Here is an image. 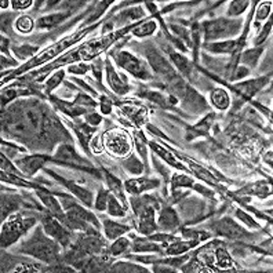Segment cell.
<instances>
[{
    "instance_id": "6da1fadb",
    "label": "cell",
    "mask_w": 273,
    "mask_h": 273,
    "mask_svg": "<svg viewBox=\"0 0 273 273\" xmlns=\"http://www.w3.org/2000/svg\"><path fill=\"white\" fill-rule=\"evenodd\" d=\"M21 251L48 264L54 262L58 257L57 243L44 236L40 229L36 230L35 235L21 247Z\"/></svg>"
},
{
    "instance_id": "7a4b0ae2",
    "label": "cell",
    "mask_w": 273,
    "mask_h": 273,
    "mask_svg": "<svg viewBox=\"0 0 273 273\" xmlns=\"http://www.w3.org/2000/svg\"><path fill=\"white\" fill-rule=\"evenodd\" d=\"M168 88L171 91L170 96L177 98V101H182L192 112L199 113L207 108L204 97H201L195 88H192L184 79H181L177 75L170 79Z\"/></svg>"
},
{
    "instance_id": "3957f363",
    "label": "cell",
    "mask_w": 273,
    "mask_h": 273,
    "mask_svg": "<svg viewBox=\"0 0 273 273\" xmlns=\"http://www.w3.org/2000/svg\"><path fill=\"white\" fill-rule=\"evenodd\" d=\"M35 222L36 220L34 217H24L22 214H14L9 217V220L6 221L2 228V247L6 249L15 243L35 225Z\"/></svg>"
},
{
    "instance_id": "277c9868",
    "label": "cell",
    "mask_w": 273,
    "mask_h": 273,
    "mask_svg": "<svg viewBox=\"0 0 273 273\" xmlns=\"http://www.w3.org/2000/svg\"><path fill=\"white\" fill-rule=\"evenodd\" d=\"M240 25H241L240 19L217 18L203 22L201 28L204 31L206 43H211L214 40L236 36L240 32Z\"/></svg>"
},
{
    "instance_id": "5b68a950",
    "label": "cell",
    "mask_w": 273,
    "mask_h": 273,
    "mask_svg": "<svg viewBox=\"0 0 273 273\" xmlns=\"http://www.w3.org/2000/svg\"><path fill=\"white\" fill-rule=\"evenodd\" d=\"M91 28L94 29V26H91ZM91 28L84 29V31H82V32H77V34L71 35V36H68V38H64L61 42H58V43H55L54 46H51V47H48V50L43 51L42 54H39L38 57H35L31 63L25 64L24 67L19 69V72H25V71H28V69H31V68L36 67V65H42V64L47 63L48 59H53V58H55L58 54L65 51L67 48H69L71 46H73V44L76 43V42H79V40L84 36V35L88 34Z\"/></svg>"
},
{
    "instance_id": "8992f818",
    "label": "cell",
    "mask_w": 273,
    "mask_h": 273,
    "mask_svg": "<svg viewBox=\"0 0 273 273\" xmlns=\"http://www.w3.org/2000/svg\"><path fill=\"white\" fill-rule=\"evenodd\" d=\"M102 145L112 156L126 158L131 150V139L125 130L112 129L102 135Z\"/></svg>"
},
{
    "instance_id": "52a82bcc",
    "label": "cell",
    "mask_w": 273,
    "mask_h": 273,
    "mask_svg": "<svg viewBox=\"0 0 273 273\" xmlns=\"http://www.w3.org/2000/svg\"><path fill=\"white\" fill-rule=\"evenodd\" d=\"M115 61L122 69H125V71L131 73L133 76L138 77L141 80H149L152 77L149 64L145 63L144 59H139L138 57H135L134 54L129 53V51L116 53Z\"/></svg>"
},
{
    "instance_id": "ba28073f",
    "label": "cell",
    "mask_w": 273,
    "mask_h": 273,
    "mask_svg": "<svg viewBox=\"0 0 273 273\" xmlns=\"http://www.w3.org/2000/svg\"><path fill=\"white\" fill-rule=\"evenodd\" d=\"M53 160L55 162H59V163L67 164V166H71V167L75 168H82L84 170L86 167H90V163L86 162V160H83L77 152L75 150L72 145L69 144H63L59 145L57 149V152L54 154Z\"/></svg>"
},
{
    "instance_id": "9c48e42d",
    "label": "cell",
    "mask_w": 273,
    "mask_h": 273,
    "mask_svg": "<svg viewBox=\"0 0 273 273\" xmlns=\"http://www.w3.org/2000/svg\"><path fill=\"white\" fill-rule=\"evenodd\" d=\"M213 229L216 232L217 235L224 236V237H228V239L233 240H240L249 237L250 233L246 229H243L241 226L237 225L235 221L232 218H222V220L217 221L216 224L213 225Z\"/></svg>"
},
{
    "instance_id": "30bf717a",
    "label": "cell",
    "mask_w": 273,
    "mask_h": 273,
    "mask_svg": "<svg viewBox=\"0 0 273 273\" xmlns=\"http://www.w3.org/2000/svg\"><path fill=\"white\" fill-rule=\"evenodd\" d=\"M43 229L47 236H51L54 240L59 241L64 247H67L71 240V232L64 226V224L55 217L48 216L43 218Z\"/></svg>"
},
{
    "instance_id": "8fae6325",
    "label": "cell",
    "mask_w": 273,
    "mask_h": 273,
    "mask_svg": "<svg viewBox=\"0 0 273 273\" xmlns=\"http://www.w3.org/2000/svg\"><path fill=\"white\" fill-rule=\"evenodd\" d=\"M50 160H53V159L48 158V156H44V155H32V156H25L22 159H17V160H14V163L24 175L34 177L35 174L38 173L39 170L43 167L47 162H50Z\"/></svg>"
},
{
    "instance_id": "7c38bea8",
    "label": "cell",
    "mask_w": 273,
    "mask_h": 273,
    "mask_svg": "<svg viewBox=\"0 0 273 273\" xmlns=\"http://www.w3.org/2000/svg\"><path fill=\"white\" fill-rule=\"evenodd\" d=\"M146 58H148V64L150 69H154L156 73L168 77V79L175 76V71H174L173 65L170 64V61H167L162 54L158 53L154 47L146 50Z\"/></svg>"
},
{
    "instance_id": "4fadbf2b",
    "label": "cell",
    "mask_w": 273,
    "mask_h": 273,
    "mask_svg": "<svg viewBox=\"0 0 273 273\" xmlns=\"http://www.w3.org/2000/svg\"><path fill=\"white\" fill-rule=\"evenodd\" d=\"M105 72H106V82L110 86V88L117 93V94H127L130 90L129 80L126 75H119L116 72L115 68L112 65L109 59L105 61Z\"/></svg>"
},
{
    "instance_id": "5bb4252c",
    "label": "cell",
    "mask_w": 273,
    "mask_h": 273,
    "mask_svg": "<svg viewBox=\"0 0 273 273\" xmlns=\"http://www.w3.org/2000/svg\"><path fill=\"white\" fill-rule=\"evenodd\" d=\"M36 195L40 197V200L44 204V207L50 211V214L55 217L57 220H59L65 225V221H67V216L63 213V207L59 204V200H57V197L51 195L50 192L43 189V188H38Z\"/></svg>"
},
{
    "instance_id": "9a60e30c",
    "label": "cell",
    "mask_w": 273,
    "mask_h": 273,
    "mask_svg": "<svg viewBox=\"0 0 273 273\" xmlns=\"http://www.w3.org/2000/svg\"><path fill=\"white\" fill-rule=\"evenodd\" d=\"M46 173L50 174L51 177L55 178L58 182H61L64 187L67 188L68 191L72 192L73 195H75L79 200H82L87 207H93V193H91V192H88L87 189H84V188L79 187V185H76L75 182L68 181V179H65V178L59 177L58 174H55L54 171H51V170H48V168L46 170Z\"/></svg>"
},
{
    "instance_id": "2e32d148",
    "label": "cell",
    "mask_w": 273,
    "mask_h": 273,
    "mask_svg": "<svg viewBox=\"0 0 273 273\" xmlns=\"http://www.w3.org/2000/svg\"><path fill=\"white\" fill-rule=\"evenodd\" d=\"M269 80H270V75H269V76L258 77V79H253V80H247V82L236 83L232 88L239 91L240 94H243L246 98H251V97L255 96Z\"/></svg>"
},
{
    "instance_id": "e0dca14e",
    "label": "cell",
    "mask_w": 273,
    "mask_h": 273,
    "mask_svg": "<svg viewBox=\"0 0 273 273\" xmlns=\"http://www.w3.org/2000/svg\"><path fill=\"white\" fill-rule=\"evenodd\" d=\"M159 229L164 230V232H173V230L179 228V218L178 214L174 211L171 207H164L160 211L158 220Z\"/></svg>"
},
{
    "instance_id": "ac0fdd59",
    "label": "cell",
    "mask_w": 273,
    "mask_h": 273,
    "mask_svg": "<svg viewBox=\"0 0 273 273\" xmlns=\"http://www.w3.org/2000/svg\"><path fill=\"white\" fill-rule=\"evenodd\" d=\"M160 185L159 179H149V178H137V179H129L125 182V189L130 195H137L142 193L149 189H155Z\"/></svg>"
},
{
    "instance_id": "d6986e66",
    "label": "cell",
    "mask_w": 273,
    "mask_h": 273,
    "mask_svg": "<svg viewBox=\"0 0 273 273\" xmlns=\"http://www.w3.org/2000/svg\"><path fill=\"white\" fill-rule=\"evenodd\" d=\"M243 44V40H235V39H226L222 42H211V43L204 44V48L207 51L214 54H230L235 53L239 50Z\"/></svg>"
},
{
    "instance_id": "ffe728a7",
    "label": "cell",
    "mask_w": 273,
    "mask_h": 273,
    "mask_svg": "<svg viewBox=\"0 0 273 273\" xmlns=\"http://www.w3.org/2000/svg\"><path fill=\"white\" fill-rule=\"evenodd\" d=\"M214 119H216V115H214V113H208V115H207L206 117H203L197 125L192 126V127H188L187 130L188 141H192V139L197 138V137H206V135H208Z\"/></svg>"
},
{
    "instance_id": "44dd1931",
    "label": "cell",
    "mask_w": 273,
    "mask_h": 273,
    "mask_svg": "<svg viewBox=\"0 0 273 273\" xmlns=\"http://www.w3.org/2000/svg\"><path fill=\"white\" fill-rule=\"evenodd\" d=\"M139 97L146 98L148 101L154 102L156 105L162 106V108H171V106L175 105L178 102L177 98H174L173 96H164L163 93H160V91H141V93H139Z\"/></svg>"
},
{
    "instance_id": "7402d4cb",
    "label": "cell",
    "mask_w": 273,
    "mask_h": 273,
    "mask_svg": "<svg viewBox=\"0 0 273 273\" xmlns=\"http://www.w3.org/2000/svg\"><path fill=\"white\" fill-rule=\"evenodd\" d=\"M50 101L53 102L55 108H58L63 113L71 116V117H77V116L86 115L87 113V109H84L82 106L76 105V104H73V102L72 104H71V102H65V101L63 100H58L55 97H50Z\"/></svg>"
},
{
    "instance_id": "603a6c76",
    "label": "cell",
    "mask_w": 273,
    "mask_h": 273,
    "mask_svg": "<svg viewBox=\"0 0 273 273\" xmlns=\"http://www.w3.org/2000/svg\"><path fill=\"white\" fill-rule=\"evenodd\" d=\"M120 109L123 112V115L127 116L133 123L139 125L142 123L146 117V109L141 105H134V104H126V105H120Z\"/></svg>"
},
{
    "instance_id": "cb8c5ba5",
    "label": "cell",
    "mask_w": 273,
    "mask_h": 273,
    "mask_svg": "<svg viewBox=\"0 0 273 273\" xmlns=\"http://www.w3.org/2000/svg\"><path fill=\"white\" fill-rule=\"evenodd\" d=\"M75 130V134L77 135V138L80 141V144H82V148L84 149V152L86 154L90 155V150H88V141L93 137V133H94V130L93 129V126H88L87 123H82V125H71Z\"/></svg>"
},
{
    "instance_id": "d4e9b609",
    "label": "cell",
    "mask_w": 273,
    "mask_h": 273,
    "mask_svg": "<svg viewBox=\"0 0 273 273\" xmlns=\"http://www.w3.org/2000/svg\"><path fill=\"white\" fill-rule=\"evenodd\" d=\"M210 102L211 105L220 110H225L229 108L230 98L228 91L224 88H214L210 93Z\"/></svg>"
},
{
    "instance_id": "484cf974",
    "label": "cell",
    "mask_w": 273,
    "mask_h": 273,
    "mask_svg": "<svg viewBox=\"0 0 273 273\" xmlns=\"http://www.w3.org/2000/svg\"><path fill=\"white\" fill-rule=\"evenodd\" d=\"M21 203H22V200H21L18 196L3 193V195H2V218L5 220L11 213L18 210Z\"/></svg>"
},
{
    "instance_id": "4316f807",
    "label": "cell",
    "mask_w": 273,
    "mask_h": 273,
    "mask_svg": "<svg viewBox=\"0 0 273 273\" xmlns=\"http://www.w3.org/2000/svg\"><path fill=\"white\" fill-rule=\"evenodd\" d=\"M149 146L152 148V150H154L155 154H158L159 156L163 159L166 163L170 164V166H173V167L178 168V170H184V171H191V170H188L185 166H182V164L178 162L177 159L174 158L173 155L170 154L168 150H166L162 145L156 144V142H149Z\"/></svg>"
},
{
    "instance_id": "83f0119b",
    "label": "cell",
    "mask_w": 273,
    "mask_h": 273,
    "mask_svg": "<svg viewBox=\"0 0 273 273\" xmlns=\"http://www.w3.org/2000/svg\"><path fill=\"white\" fill-rule=\"evenodd\" d=\"M129 230L130 226L127 225H122V224H117L115 221L110 220L104 221V232H105V236L109 240H116L122 235H125L126 232H129Z\"/></svg>"
},
{
    "instance_id": "f1b7e54d",
    "label": "cell",
    "mask_w": 273,
    "mask_h": 273,
    "mask_svg": "<svg viewBox=\"0 0 273 273\" xmlns=\"http://www.w3.org/2000/svg\"><path fill=\"white\" fill-rule=\"evenodd\" d=\"M69 15L65 14V13H55V14L44 15V17H40V18L36 21V26L39 29H51L54 26H57L58 24H61L64 19L68 18Z\"/></svg>"
},
{
    "instance_id": "f546056e",
    "label": "cell",
    "mask_w": 273,
    "mask_h": 273,
    "mask_svg": "<svg viewBox=\"0 0 273 273\" xmlns=\"http://www.w3.org/2000/svg\"><path fill=\"white\" fill-rule=\"evenodd\" d=\"M133 251L135 253H162V247L158 243H154L150 239H138L133 243Z\"/></svg>"
},
{
    "instance_id": "4dcf8cb0",
    "label": "cell",
    "mask_w": 273,
    "mask_h": 273,
    "mask_svg": "<svg viewBox=\"0 0 273 273\" xmlns=\"http://www.w3.org/2000/svg\"><path fill=\"white\" fill-rule=\"evenodd\" d=\"M199 241L197 240L189 239L188 241H181V240H175L171 245L168 246L167 254L168 255H181L184 253H187L188 250L193 249Z\"/></svg>"
},
{
    "instance_id": "1f68e13d",
    "label": "cell",
    "mask_w": 273,
    "mask_h": 273,
    "mask_svg": "<svg viewBox=\"0 0 273 273\" xmlns=\"http://www.w3.org/2000/svg\"><path fill=\"white\" fill-rule=\"evenodd\" d=\"M184 160H187L188 164H189L191 173L196 174L197 177L200 178V179L208 182V184H211V185H217L216 177H214V175H211L208 170H206V168H203L200 166V164L195 163V162H192V160H189V159H184Z\"/></svg>"
},
{
    "instance_id": "d6a6232c",
    "label": "cell",
    "mask_w": 273,
    "mask_h": 273,
    "mask_svg": "<svg viewBox=\"0 0 273 273\" xmlns=\"http://www.w3.org/2000/svg\"><path fill=\"white\" fill-rule=\"evenodd\" d=\"M170 58H171L173 64L178 68V71H179L184 76H191L192 64L189 59H187V58L181 55V54L174 53V51L170 53Z\"/></svg>"
},
{
    "instance_id": "836d02e7",
    "label": "cell",
    "mask_w": 273,
    "mask_h": 273,
    "mask_svg": "<svg viewBox=\"0 0 273 273\" xmlns=\"http://www.w3.org/2000/svg\"><path fill=\"white\" fill-rule=\"evenodd\" d=\"M145 15V13L142 11L141 7H134V9H130L123 11L122 14L117 15L116 18V22L117 24H127V22H133V21H137V19L142 18Z\"/></svg>"
},
{
    "instance_id": "e575fe53",
    "label": "cell",
    "mask_w": 273,
    "mask_h": 273,
    "mask_svg": "<svg viewBox=\"0 0 273 273\" xmlns=\"http://www.w3.org/2000/svg\"><path fill=\"white\" fill-rule=\"evenodd\" d=\"M264 51V48H250V50H246L245 53L241 54V63L247 65V67L254 68L257 64H258V59L261 57V54Z\"/></svg>"
},
{
    "instance_id": "d590c367",
    "label": "cell",
    "mask_w": 273,
    "mask_h": 273,
    "mask_svg": "<svg viewBox=\"0 0 273 273\" xmlns=\"http://www.w3.org/2000/svg\"><path fill=\"white\" fill-rule=\"evenodd\" d=\"M104 174H105L106 184H108L110 192H112L115 196L120 197V199L123 200V203L126 204V197H125V195H123V187H122V182H120L116 177H113L112 174L108 173V171H105Z\"/></svg>"
},
{
    "instance_id": "8d00e7d4",
    "label": "cell",
    "mask_w": 273,
    "mask_h": 273,
    "mask_svg": "<svg viewBox=\"0 0 273 273\" xmlns=\"http://www.w3.org/2000/svg\"><path fill=\"white\" fill-rule=\"evenodd\" d=\"M158 28V24L155 19H149L142 25H139L137 28L133 29V35L135 38H145V36H150Z\"/></svg>"
},
{
    "instance_id": "74e56055",
    "label": "cell",
    "mask_w": 273,
    "mask_h": 273,
    "mask_svg": "<svg viewBox=\"0 0 273 273\" xmlns=\"http://www.w3.org/2000/svg\"><path fill=\"white\" fill-rule=\"evenodd\" d=\"M106 211H108V214L112 217H125L126 214L125 207L122 206L119 201H117V199H116V196L113 193H109Z\"/></svg>"
},
{
    "instance_id": "f35d334b",
    "label": "cell",
    "mask_w": 273,
    "mask_h": 273,
    "mask_svg": "<svg viewBox=\"0 0 273 273\" xmlns=\"http://www.w3.org/2000/svg\"><path fill=\"white\" fill-rule=\"evenodd\" d=\"M171 192H175L177 188H192L195 185V181L192 179L191 177L188 175H184V174H173V178H171Z\"/></svg>"
},
{
    "instance_id": "ab89813d",
    "label": "cell",
    "mask_w": 273,
    "mask_h": 273,
    "mask_svg": "<svg viewBox=\"0 0 273 273\" xmlns=\"http://www.w3.org/2000/svg\"><path fill=\"white\" fill-rule=\"evenodd\" d=\"M112 272H148V269H145V266L141 265L130 264V262H117L112 266Z\"/></svg>"
},
{
    "instance_id": "60d3db41",
    "label": "cell",
    "mask_w": 273,
    "mask_h": 273,
    "mask_svg": "<svg viewBox=\"0 0 273 273\" xmlns=\"http://www.w3.org/2000/svg\"><path fill=\"white\" fill-rule=\"evenodd\" d=\"M125 167L131 175H141L144 171V164L141 163L135 156H130L129 159H126Z\"/></svg>"
},
{
    "instance_id": "b9f144b4",
    "label": "cell",
    "mask_w": 273,
    "mask_h": 273,
    "mask_svg": "<svg viewBox=\"0 0 273 273\" xmlns=\"http://www.w3.org/2000/svg\"><path fill=\"white\" fill-rule=\"evenodd\" d=\"M249 2L247 0H237V2H232L226 10V15L228 17H236L240 15L241 13H245L246 10L249 9Z\"/></svg>"
},
{
    "instance_id": "7bdbcfd3",
    "label": "cell",
    "mask_w": 273,
    "mask_h": 273,
    "mask_svg": "<svg viewBox=\"0 0 273 273\" xmlns=\"http://www.w3.org/2000/svg\"><path fill=\"white\" fill-rule=\"evenodd\" d=\"M35 26L34 19L31 18L29 15H21L15 21V28L17 31H19L21 34H29Z\"/></svg>"
},
{
    "instance_id": "ee69618b",
    "label": "cell",
    "mask_w": 273,
    "mask_h": 273,
    "mask_svg": "<svg viewBox=\"0 0 273 273\" xmlns=\"http://www.w3.org/2000/svg\"><path fill=\"white\" fill-rule=\"evenodd\" d=\"M24 94H29L28 90H19V88H15V86L9 87L2 93V105H7L10 101H13L18 96H24Z\"/></svg>"
},
{
    "instance_id": "f6af8a7d",
    "label": "cell",
    "mask_w": 273,
    "mask_h": 273,
    "mask_svg": "<svg viewBox=\"0 0 273 273\" xmlns=\"http://www.w3.org/2000/svg\"><path fill=\"white\" fill-rule=\"evenodd\" d=\"M130 247V240L127 237H117L113 240V243L110 246V254L120 255L126 253V250Z\"/></svg>"
},
{
    "instance_id": "bcb514c9",
    "label": "cell",
    "mask_w": 273,
    "mask_h": 273,
    "mask_svg": "<svg viewBox=\"0 0 273 273\" xmlns=\"http://www.w3.org/2000/svg\"><path fill=\"white\" fill-rule=\"evenodd\" d=\"M214 257H216V264L220 268L225 269L228 266H233V262H232V259H230L229 254L226 253L225 249H217Z\"/></svg>"
},
{
    "instance_id": "7dc6e473",
    "label": "cell",
    "mask_w": 273,
    "mask_h": 273,
    "mask_svg": "<svg viewBox=\"0 0 273 273\" xmlns=\"http://www.w3.org/2000/svg\"><path fill=\"white\" fill-rule=\"evenodd\" d=\"M134 142L135 146H137V150L138 154L142 156V159L145 160V163H148V154H146V146H148V142H146V138L141 133H135L134 134Z\"/></svg>"
},
{
    "instance_id": "c3c4849f",
    "label": "cell",
    "mask_w": 273,
    "mask_h": 273,
    "mask_svg": "<svg viewBox=\"0 0 273 273\" xmlns=\"http://www.w3.org/2000/svg\"><path fill=\"white\" fill-rule=\"evenodd\" d=\"M64 77H65V71L58 69L57 72L54 73L53 76L50 77L47 80V83H46V91H47V93H51L55 87L59 86V83L63 82Z\"/></svg>"
},
{
    "instance_id": "681fc988",
    "label": "cell",
    "mask_w": 273,
    "mask_h": 273,
    "mask_svg": "<svg viewBox=\"0 0 273 273\" xmlns=\"http://www.w3.org/2000/svg\"><path fill=\"white\" fill-rule=\"evenodd\" d=\"M14 54L19 59H26V58L32 57L35 54L39 51V47H35V46H22V47H15Z\"/></svg>"
},
{
    "instance_id": "f907efd6",
    "label": "cell",
    "mask_w": 273,
    "mask_h": 273,
    "mask_svg": "<svg viewBox=\"0 0 273 273\" xmlns=\"http://www.w3.org/2000/svg\"><path fill=\"white\" fill-rule=\"evenodd\" d=\"M110 192L105 191V189H101L97 195V199L94 201V207H96L98 211H106V207H108V197H109Z\"/></svg>"
},
{
    "instance_id": "816d5d0a",
    "label": "cell",
    "mask_w": 273,
    "mask_h": 273,
    "mask_svg": "<svg viewBox=\"0 0 273 273\" xmlns=\"http://www.w3.org/2000/svg\"><path fill=\"white\" fill-rule=\"evenodd\" d=\"M73 104L82 106V108H84V109H86V108H96L97 106L96 101L93 100L91 97L86 96V94H82V93H80V94L75 98Z\"/></svg>"
},
{
    "instance_id": "f5cc1de1",
    "label": "cell",
    "mask_w": 273,
    "mask_h": 273,
    "mask_svg": "<svg viewBox=\"0 0 273 273\" xmlns=\"http://www.w3.org/2000/svg\"><path fill=\"white\" fill-rule=\"evenodd\" d=\"M270 10H272V2H264V3H261L258 9H257V13H255L257 22L266 18V17L270 14Z\"/></svg>"
},
{
    "instance_id": "db71d44e",
    "label": "cell",
    "mask_w": 273,
    "mask_h": 273,
    "mask_svg": "<svg viewBox=\"0 0 273 273\" xmlns=\"http://www.w3.org/2000/svg\"><path fill=\"white\" fill-rule=\"evenodd\" d=\"M236 217H237L239 220L243 221L246 225L249 226V228H251V229H257V228H259L258 224H257V222H255V221L249 216V214H246L245 211L240 210V208H236Z\"/></svg>"
},
{
    "instance_id": "11a10c76",
    "label": "cell",
    "mask_w": 273,
    "mask_h": 273,
    "mask_svg": "<svg viewBox=\"0 0 273 273\" xmlns=\"http://www.w3.org/2000/svg\"><path fill=\"white\" fill-rule=\"evenodd\" d=\"M270 31H272V19H269V22H266V24L264 25V29L261 31V34L257 36V39L254 40L255 46L264 43L265 40H266V38L269 36V34H270Z\"/></svg>"
},
{
    "instance_id": "9f6ffc18",
    "label": "cell",
    "mask_w": 273,
    "mask_h": 273,
    "mask_svg": "<svg viewBox=\"0 0 273 273\" xmlns=\"http://www.w3.org/2000/svg\"><path fill=\"white\" fill-rule=\"evenodd\" d=\"M90 69V67L87 65V64H72V65H69L68 67V72L73 73V75H84L87 73V71Z\"/></svg>"
},
{
    "instance_id": "6f0895ef",
    "label": "cell",
    "mask_w": 273,
    "mask_h": 273,
    "mask_svg": "<svg viewBox=\"0 0 273 273\" xmlns=\"http://www.w3.org/2000/svg\"><path fill=\"white\" fill-rule=\"evenodd\" d=\"M2 171L9 174H15V175H18L19 174L18 170L13 166V163L10 162L9 159L6 158L5 154H2Z\"/></svg>"
},
{
    "instance_id": "680465c9",
    "label": "cell",
    "mask_w": 273,
    "mask_h": 273,
    "mask_svg": "<svg viewBox=\"0 0 273 273\" xmlns=\"http://www.w3.org/2000/svg\"><path fill=\"white\" fill-rule=\"evenodd\" d=\"M84 119H86L87 125L90 126H98L102 122V117H101V115H98V113H88L87 112L86 115H84Z\"/></svg>"
},
{
    "instance_id": "91938a15",
    "label": "cell",
    "mask_w": 273,
    "mask_h": 273,
    "mask_svg": "<svg viewBox=\"0 0 273 273\" xmlns=\"http://www.w3.org/2000/svg\"><path fill=\"white\" fill-rule=\"evenodd\" d=\"M101 112L104 115H109L110 112H112V102L106 97L101 98Z\"/></svg>"
},
{
    "instance_id": "94428289",
    "label": "cell",
    "mask_w": 273,
    "mask_h": 273,
    "mask_svg": "<svg viewBox=\"0 0 273 273\" xmlns=\"http://www.w3.org/2000/svg\"><path fill=\"white\" fill-rule=\"evenodd\" d=\"M249 73H250L249 69L241 65V67L237 68V71L235 72V75L232 76V80H236V82H237V80H240V79H243V77L247 76Z\"/></svg>"
},
{
    "instance_id": "6125c7cd",
    "label": "cell",
    "mask_w": 273,
    "mask_h": 273,
    "mask_svg": "<svg viewBox=\"0 0 273 273\" xmlns=\"http://www.w3.org/2000/svg\"><path fill=\"white\" fill-rule=\"evenodd\" d=\"M32 6V2L31 0H17V2H13V7L14 10H25Z\"/></svg>"
},
{
    "instance_id": "be15d7a7",
    "label": "cell",
    "mask_w": 273,
    "mask_h": 273,
    "mask_svg": "<svg viewBox=\"0 0 273 273\" xmlns=\"http://www.w3.org/2000/svg\"><path fill=\"white\" fill-rule=\"evenodd\" d=\"M192 188H193L195 191H199V192H200V193H203L204 196H208V197L213 196V193H211V191H208L207 188H203V187H201V185H199V184H195V185H193V187H192Z\"/></svg>"
},
{
    "instance_id": "e7e4bbea",
    "label": "cell",
    "mask_w": 273,
    "mask_h": 273,
    "mask_svg": "<svg viewBox=\"0 0 273 273\" xmlns=\"http://www.w3.org/2000/svg\"><path fill=\"white\" fill-rule=\"evenodd\" d=\"M155 272H175L174 266H163V265H156Z\"/></svg>"
},
{
    "instance_id": "03108f58",
    "label": "cell",
    "mask_w": 273,
    "mask_h": 273,
    "mask_svg": "<svg viewBox=\"0 0 273 273\" xmlns=\"http://www.w3.org/2000/svg\"><path fill=\"white\" fill-rule=\"evenodd\" d=\"M265 162H266V163H269V166H272V152H269V154L266 155Z\"/></svg>"
},
{
    "instance_id": "003e7915",
    "label": "cell",
    "mask_w": 273,
    "mask_h": 273,
    "mask_svg": "<svg viewBox=\"0 0 273 273\" xmlns=\"http://www.w3.org/2000/svg\"><path fill=\"white\" fill-rule=\"evenodd\" d=\"M9 3L10 2H7V0H3V2H2V9H7V7H9Z\"/></svg>"
}]
</instances>
